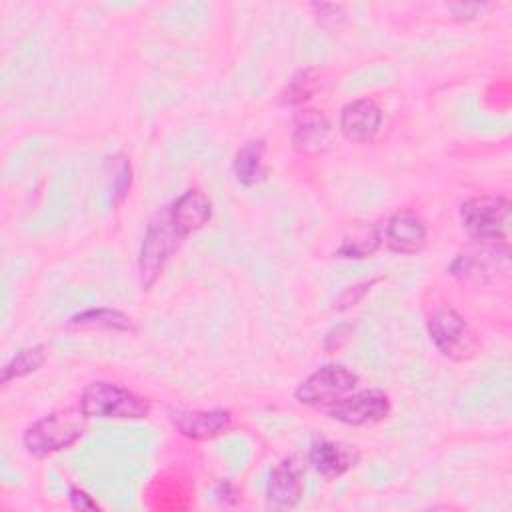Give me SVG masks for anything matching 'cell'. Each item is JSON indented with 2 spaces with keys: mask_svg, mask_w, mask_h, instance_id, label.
<instances>
[{
  "mask_svg": "<svg viewBox=\"0 0 512 512\" xmlns=\"http://www.w3.org/2000/svg\"><path fill=\"white\" fill-rule=\"evenodd\" d=\"M82 414L92 420H142L150 416V400L106 380L90 382L78 400Z\"/></svg>",
  "mask_w": 512,
  "mask_h": 512,
  "instance_id": "obj_1",
  "label": "cell"
},
{
  "mask_svg": "<svg viewBox=\"0 0 512 512\" xmlns=\"http://www.w3.org/2000/svg\"><path fill=\"white\" fill-rule=\"evenodd\" d=\"M86 416L80 408H66L50 412L32 422L24 436V448L34 458H46L76 444L86 430Z\"/></svg>",
  "mask_w": 512,
  "mask_h": 512,
  "instance_id": "obj_2",
  "label": "cell"
},
{
  "mask_svg": "<svg viewBox=\"0 0 512 512\" xmlns=\"http://www.w3.org/2000/svg\"><path fill=\"white\" fill-rule=\"evenodd\" d=\"M184 236L172 224L168 206L158 210L146 226L138 250V280L142 290H150L162 276L166 262L180 248Z\"/></svg>",
  "mask_w": 512,
  "mask_h": 512,
  "instance_id": "obj_3",
  "label": "cell"
},
{
  "mask_svg": "<svg viewBox=\"0 0 512 512\" xmlns=\"http://www.w3.org/2000/svg\"><path fill=\"white\" fill-rule=\"evenodd\" d=\"M512 204L500 194H480L460 206V222L466 234L482 244H508Z\"/></svg>",
  "mask_w": 512,
  "mask_h": 512,
  "instance_id": "obj_4",
  "label": "cell"
},
{
  "mask_svg": "<svg viewBox=\"0 0 512 512\" xmlns=\"http://www.w3.org/2000/svg\"><path fill=\"white\" fill-rule=\"evenodd\" d=\"M358 374L344 364H324L308 374L294 390L298 404L312 408H328L354 392Z\"/></svg>",
  "mask_w": 512,
  "mask_h": 512,
  "instance_id": "obj_5",
  "label": "cell"
},
{
  "mask_svg": "<svg viewBox=\"0 0 512 512\" xmlns=\"http://www.w3.org/2000/svg\"><path fill=\"white\" fill-rule=\"evenodd\" d=\"M430 342L436 350L450 360H468L478 350V338L454 308H440L426 320Z\"/></svg>",
  "mask_w": 512,
  "mask_h": 512,
  "instance_id": "obj_6",
  "label": "cell"
},
{
  "mask_svg": "<svg viewBox=\"0 0 512 512\" xmlns=\"http://www.w3.org/2000/svg\"><path fill=\"white\" fill-rule=\"evenodd\" d=\"M392 412L390 396L380 388H364L350 392L336 404L326 408L330 420L346 426H372L384 422Z\"/></svg>",
  "mask_w": 512,
  "mask_h": 512,
  "instance_id": "obj_7",
  "label": "cell"
},
{
  "mask_svg": "<svg viewBox=\"0 0 512 512\" xmlns=\"http://www.w3.org/2000/svg\"><path fill=\"white\" fill-rule=\"evenodd\" d=\"M168 418L178 434L194 442L218 438L232 426V412L224 408H172L168 410Z\"/></svg>",
  "mask_w": 512,
  "mask_h": 512,
  "instance_id": "obj_8",
  "label": "cell"
},
{
  "mask_svg": "<svg viewBox=\"0 0 512 512\" xmlns=\"http://www.w3.org/2000/svg\"><path fill=\"white\" fill-rule=\"evenodd\" d=\"M306 462L300 456L282 458L268 474L266 500L278 508H292L304 494Z\"/></svg>",
  "mask_w": 512,
  "mask_h": 512,
  "instance_id": "obj_9",
  "label": "cell"
},
{
  "mask_svg": "<svg viewBox=\"0 0 512 512\" xmlns=\"http://www.w3.org/2000/svg\"><path fill=\"white\" fill-rule=\"evenodd\" d=\"M426 238V224L412 210L394 212L382 228V242L388 246V250L398 254H416L424 250Z\"/></svg>",
  "mask_w": 512,
  "mask_h": 512,
  "instance_id": "obj_10",
  "label": "cell"
},
{
  "mask_svg": "<svg viewBox=\"0 0 512 512\" xmlns=\"http://www.w3.org/2000/svg\"><path fill=\"white\" fill-rule=\"evenodd\" d=\"M382 120H384L382 110L374 100L358 98L342 106L338 128L348 142L364 144L378 134Z\"/></svg>",
  "mask_w": 512,
  "mask_h": 512,
  "instance_id": "obj_11",
  "label": "cell"
},
{
  "mask_svg": "<svg viewBox=\"0 0 512 512\" xmlns=\"http://www.w3.org/2000/svg\"><path fill=\"white\" fill-rule=\"evenodd\" d=\"M306 462L324 478H338L356 468L360 462V452L356 446L338 442V440H326L318 438L310 444Z\"/></svg>",
  "mask_w": 512,
  "mask_h": 512,
  "instance_id": "obj_12",
  "label": "cell"
},
{
  "mask_svg": "<svg viewBox=\"0 0 512 512\" xmlns=\"http://www.w3.org/2000/svg\"><path fill=\"white\" fill-rule=\"evenodd\" d=\"M292 144L302 154H322L330 144V122L314 108H300L292 116Z\"/></svg>",
  "mask_w": 512,
  "mask_h": 512,
  "instance_id": "obj_13",
  "label": "cell"
},
{
  "mask_svg": "<svg viewBox=\"0 0 512 512\" xmlns=\"http://www.w3.org/2000/svg\"><path fill=\"white\" fill-rule=\"evenodd\" d=\"M168 214L176 230L186 238L210 222L212 202L202 190L188 188L168 204Z\"/></svg>",
  "mask_w": 512,
  "mask_h": 512,
  "instance_id": "obj_14",
  "label": "cell"
},
{
  "mask_svg": "<svg viewBox=\"0 0 512 512\" xmlns=\"http://www.w3.org/2000/svg\"><path fill=\"white\" fill-rule=\"evenodd\" d=\"M264 154H266V142L260 138L248 140L236 150L232 160V172L240 186L252 188L266 178L268 170H266Z\"/></svg>",
  "mask_w": 512,
  "mask_h": 512,
  "instance_id": "obj_15",
  "label": "cell"
},
{
  "mask_svg": "<svg viewBox=\"0 0 512 512\" xmlns=\"http://www.w3.org/2000/svg\"><path fill=\"white\" fill-rule=\"evenodd\" d=\"M70 328H96V330H112V332H134L136 324L134 320L110 306H92L86 310H80L68 318Z\"/></svg>",
  "mask_w": 512,
  "mask_h": 512,
  "instance_id": "obj_16",
  "label": "cell"
},
{
  "mask_svg": "<svg viewBox=\"0 0 512 512\" xmlns=\"http://www.w3.org/2000/svg\"><path fill=\"white\" fill-rule=\"evenodd\" d=\"M382 246V228L378 224H354L342 238L334 256L348 260H362L372 256Z\"/></svg>",
  "mask_w": 512,
  "mask_h": 512,
  "instance_id": "obj_17",
  "label": "cell"
},
{
  "mask_svg": "<svg viewBox=\"0 0 512 512\" xmlns=\"http://www.w3.org/2000/svg\"><path fill=\"white\" fill-rule=\"evenodd\" d=\"M48 360V350L42 344H34V346H26L20 348L16 354H12V358L4 364L2 368V376L0 382L2 384H10L12 380L24 378L36 370H40Z\"/></svg>",
  "mask_w": 512,
  "mask_h": 512,
  "instance_id": "obj_18",
  "label": "cell"
},
{
  "mask_svg": "<svg viewBox=\"0 0 512 512\" xmlns=\"http://www.w3.org/2000/svg\"><path fill=\"white\" fill-rule=\"evenodd\" d=\"M320 86H322V76L316 68H300L286 82L282 92V102L290 106H300L310 98H314Z\"/></svg>",
  "mask_w": 512,
  "mask_h": 512,
  "instance_id": "obj_19",
  "label": "cell"
},
{
  "mask_svg": "<svg viewBox=\"0 0 512 512\" xmlns=\"http://www.w3.org/2000/svg\"><path fill=\"white\" fill-rule=\"evenodd\" d=\"M110 166H112L110 194H112V204L118 206L130 194V188H132V166H130V160L124 154H114L110 158Z\"/></svg>",
  "mask_w": 512,
  "mask_h": 512,
  "instance_id": "obj_20",
  "label": "cell"
},
{
  "mask_svg": "<svg viewBox=\"0 0 512 512\" xmlns=\"http://www.w3.org/2000/svg\"><path fill=\"white\" fill-rule=\"evenodd\" d=\"M378 282V278H372V280H364V282H358V284H352V286H346L334 300L332 308L342 312V310H348L352 306H356L368 292L370 288Z\"/></svg>",
  "mask_w": 512,
  "mask_h": 512,
  "instance_id": "obj_21",
  "label": "cell"
},
{
  "mask_svg": "<svg viewBox=\"0 0 512 512\" xmlns=\"http://www.w3.org/2000/svg\"><path fill=\"white\" fill-rule=\"evenodd\" d=\"M354 332V324L352 322H338L332 328L326 330L324 338H322V348L326 354H336L340 348H344L350 340Z\"/></svg>",
  "mask_w": 512,
  "mask_h": 512,
  "instance_id": "obj_22",
  "label": "cell"
},
{
  "mask_svg": "<svg viewBox=\"0 0 512 512\" xmlns=\"http://www.w3.org/2000/svg\"><path fill=\"white\" fill-rule=\"evenodd\" d=\"M312 8L316 10L318 22L324 26H334L344 20V6L340 4H312Z\"/></svg>",
  "mask_w": 512,
  "mask_h": 512,
  "instance_id": "obj_23",
  "label": "cell"
},
{
  "mask_svg": "<svg viewBox=\"0 0 512 512\" xmlns=\"http://www.w3.org/2000/svg\"><path fill=\"white\" fill-rule=\"evenodd\" d=\"M68 502L74 510H100V504L80 486H68Z\"/></svg>",
  "mask_w": 512,
  "mask_h": 512,
  "instance_id": "obj_24",
  "label": "cell"
}]
</instances>
